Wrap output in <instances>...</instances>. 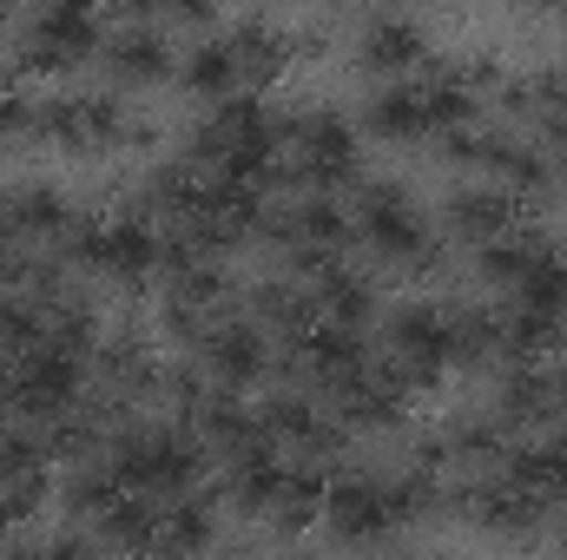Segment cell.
Returning <instances> with one entry per match:
<instances>
[{
  "label": "cell",
  "mask_w": 567,
  "mask_h": 560,
  "mask_svg": "<svg viewBox=\"0 0 567 560\" xmlns=\"http://www.w3.org/2000/svg\"><path fill=\"white\" fill-rule=\"evenodd\" d=\"M106 60H113L120 80H158V73H165V40L140 27V33H126V40H106Z\"/></svg>",
  "instance_id": "cell-3"
},
{
  "label": "cell",
  "mask_w": 567,
  "mask_h": 560,
  "mask_svg": "<svg viewBox=\"0 0 567 560\" xmlns=\"http://www.w3.org/2000/svg\"><path fill=\"white\" fill-rule=\"evenodd\" d=\"M27 46H33V60L60 66V60H80V53H93V46H100V27H93V13L53 7V13H33V20H27Z\"/></svg>",
  "instance_id": "cell-1"
},
{
  "label": "cell",
  "mask_w": 567,
  "mask_h": 560,
  "mask_svg": "<svg viewBox=\"0 0 567 560\" xmlns=\"http://www.w3.org/2000/svg\"><path fill=\"white\" fill-rule=\"evenodd\" d=\"M416 53H423V33L410 20H370V33H363V60L370 66H410Z\"/></svg>",
  "instance_id": "cell-2"
}]
</instances>
